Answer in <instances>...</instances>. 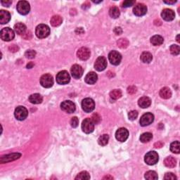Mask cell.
<instances>
[{
  "mask_svg": "<svg viewBox=\"0 0 180 180\" xmlns=\"http://www.w3.org/2000/svg\"><path fill=\"white\" fill-rule=\"evenodd\" d=\"M35 34L38 38H46L50 34V28L48 25L45 24H40L37 26Z\"/></svg>",
  "mask_w": 180,
  "mask_h": 180,
  "instance_id": "1",
  "label": "cell"
},
{
  "mask_svg": "<svg viewBox=\"0 0 180 180\" xmlns=\"http://www.w3.org/2000/svg\"><path fill=\"white\" fill-rule=\"evenodd\" d=\"M0 37H1L2 40L6 41V42H9V41L12 40L14 38V31L12 29H11L10 28H3L1 30V32H0Z\"/></svg>",
  "mask_w": 180,
  "mask_h": 180,
  "instance_id": "2",
  "label": "cell"
},
{
  "mask_svg": "<svg viewBox=\"0 0 180 180\" xmlns=\"http://www.w3.org/2000/svg\"><path fill=\"white\" fill-rule=\"evenodd\" d=\"M159 160V156L155 151H150L147 153L144 157V160L149 165H153L157 163Z\"/></svg>",
  "mask_w": 180,
  "mask_h": 180,
  "instance_id": "3",
  "label": "cell"
},
{
  "mask_svg": "<svg viewBox=\"0 0 180 180\" xmlns=\"http://www.w3.org/2000/svg\"><path fill=\"white\" fill-rule=\"evenodd\" d=\"M70 80V76L66 70L60 71L56 75V82L59 84H66Z\"/></svg>",
  "mask_w": 180,
  "mask_h": 180,
  "instance_id": "4",
  "label": "cell"
},
{
  "mask_svg": "<svg viewBox=\"0 0 180 180\" xmlns=\"http://www.w3.org/2000/svg\"><path fill=\"white\" fill-rule=\"evenodd\" d=\"M28 111L27 108L24 106H19L15 109L14 116L18 120H24L25 119L28 117Z\"/></svg>",
  "mask_w": 180,
  "mask_h": 180,
  "instance_id": "5",
  "label": "cell"
},
{
  "mask_svg": "<svg viewBox=\"0 0 180 180\" xmlns=\"http://www.w3.org/2000/svg\"><path fill=\"white\" fill-rule=\"evenodd\" d=\"M82 129L86 134H90L94 131V123L92 122V119L86 118L82 121Z\"/></svg>",
  "mask_w": 180,
  "mask_h": 180,
  "instance_id": "6",
  "label": "cell"
},
{
  "mask_svg": "<svg viewBox=\"0 0 180 180\" xmlns=\"http://www.w3.org/2000/svg\"><path fill=\"white\" fill-rule=\"evenodd\" d=\"M95 103L92 99L86 98L82 101V110L86 113H90L94 110Z\"/></svg>",
  "mask_w": 180,
  "mask_h": 180,
  "instance_id": "7",
  "label": "cell"
},
{
  "mask_svg": "<svg viewBox=\"0 0 180 180\" xmlns=\"http://www.w3.org/2000/svg\"><path fill=\"white\" fill-rule=\"evenodd\" d=\"M16 9L20 14L27 15L30 10V4L26 1H19L17 4Z\"/></svg>",
  "mask_w": 180,
  "mask_h": 180,
  "instance_id": "8",
  "label": "cell"
},
{
  "mask_svg": "<svg viewBox=\"0 0 180 180\" xmlns=\"http://www.w3.org/2000/svg\"><path fill=\"white\" fill-rule=\"evenodd\" d=\"M108 59L110 64L114 66H118L120 64L122 60V56L117 51H112L108 54Z\"/></svg>",
  "mask_w": 180,
  "mask_h": 180,
  "instance_id": "9",
  "label": "cell"
},
{
  "mask_svg": "<svg viewBox=\"0 0 180 180\" xmlns=\"http://www.w3.org/2000/svg\"><path fill=\"white\" fill-rule=\"evenodd\" d=\"M40 84L44 88L51 87L54 84L53 77L49 74L43 75L40 78Z\"/></svg>",
  "mask_w": 180,
  "mask_h": 180,
  "instance_id": "10",
  "label": "cell"
},
{
  "mask_svg": "<svg viewBox=\"0 0 180 180\" xmlns=\"http://www.w3.org/2000/svg\"><path fill=\"white\" fill-rule=\"evenodd\" d=\"M153 120H154V116L151 113H146L141 117L139 122L142 126L145 127L151 124Z\"/></svg>",
  "mask_w": 180,
  "mask_h": 180,
  "instance_id": "11",
  "label": "cell"
},
{
  "mask_svg": "<svg viewBox=\"0 0 180 180\" xmlns=\"http://www.w3.org/2000/svg\"><path fill=\"white\" fill-rule=\"evenodd\" d=\"M107 66V60L103 56H99L94 63V68L97 71H103Z\"/></svg>",
  "mask_w": 180,
  "mask_h": 180,
  "instance_id": "12",
  "label": "cell"
},
{
  "mask_svg": "<svg viewBox=\"0 0 180 180\" xmlns=\"http://www.w3.org/2000/svg\"><path fill=\"white\" fill-rule=\"evenodd\" d=\"M129 136V132L126 128L122 127L117 130L116 132V138L117 140L121 142H124L127 139Z\"/></svg>",
  "mask_w": 180,
  "mask_h": 180,
  "instance_id": "13",
  "label": "cell"
},
{
  "mask_svg": "<svg viewBox=\"0 0 180 180\" xmlns=\"http://www.w3.org/2000/svg\"><path fill=\"white\" fill-rule=\"evenodd\" d=\"M61 108L64 111L68 113H72L75 110V103L71 101H64L61 104Z\"/></svg>",
  "mask_w": 180,
  "mask_h": 180,
  "instance_id": "14",
  "label": "cell"
},
{
  "mask_svg": "<svg viewBox=\"0 0 180 180\" xmlns=\"http://www.w3.org/2000/svg\"><path fill=\"white\" fill-rule=\"evenodd\" d=\"M147 12V7L144 4H137L133 8V13L137 16H144Z\"/></svg>",
  "mask_w": 180,
  "mask_h": 180,
  "instance_id": "15",
  "label": "cell"
},
{
  "mask_svg": "<svg viewBox=\"0 0 180 180\" xmlns=\"http://www.w3.org/2000/svg\"><path fill=\"white\" fill-rule=\"evenodd\" d=\"M70 73L73 77L76 78V79H79L83 75V69L79 65L75 64L71 67Z\"/></svg>",
  "mask_w": 180,
  "mask_h": 180,
  "instance_id": "16",
  "label": "cell"
},
{
  "mask_svg": "<svg viewBox=\"0 0 180 180\" xmlns=\"http://www.w3.org/2000/svg\"><path fill=\"white\" fill-rule=\"evenodd\" d=\"M77 57L82 61L87 60L90 56V50L87 47H81L77 52Z\"/></svg>",
  "mask_w": 180,
  "mask_h": 180,
  "instance_id": "17",
  "label": "cell"
},
{
  "mask_svg": "<svg viewBox=\"0 0 180 180\" xmlns=\"http://www.w3.org/2000/svg\"><path fill=\"white\" fill-rule=\"evenodd\" d=\"M162 18L166 21H171L174 20L175 17V14L172 9L170 8H165L164 10H162L161 13Z\"/></svg>",
  "mask_w": 180,
  "mask_h": 180,
  "instance_id": "18",
  "label": "cell"
},
{
  "mask_svg": "<svg viewBox=\"0 0 180 180\" xmlns=\"http://www.w3.org/2000/svg\"><path fill=\"white\" fill-rule=\"evenodd\" d=\"M21 156V154L19 153H11V154L6 155L4 156H2L1 158L0 162H1V163L2 164L6 163V162H11V161H13V160L18 159Z\"/></svg>",
  "mask_w": 180,
  "mask_h": 180,
  "instance_id": "19",
  "label": "cell"
},
{
  "mask_svg": "<svg viewBox=\"0 0 180 180\" xmlns=\"http://www.w3.org/2000/svg\"><path fill=\"white\" fill-rule=\"evenodd\" d=\"M11 20V15L7 11L1 10L0 11V23L1 24H6L9 22Z\"/></svg>",
  "mask_w": 180,
  "mask_h": 180,
  "instance_id": "20",
  "label": "cell"
},
{
  "mask_svg": "<svg viewBox=\"0 0 180 180\" xmlns=\"http://www.w3.org/2000/svg\"><path fill=\"white\" fill-rule=\"evenodd\" d=\"M97 79H98V76H97L96 73L94 72H90L87 73V75L85 76L84 81H85L86 83L89 84H93L96 83Z\"/></svg>",
  "mask_w": 180,
  "mask_h": 180,
  "instance_id": "21",
  "label": "cell"
},
{
  "mask_svg": "<svg viewBox=\"0 0 180 180\" xmlns=\"http://www.w3.org/2000/svg\"><path fill=\"white\" fill-rule=\"evenodd\" d=\"M139 106L142 108H149L151 104V100L150 98L147 97H143L142 98L139 99L138 101Z\"/></svg>",
  "mask_w": 180,
  "mask_h": 180,
  "instance_id": "22",
  "label": "cell"
},
{
  "mask_svg": "<svg viewBox=\"0 0 180 180\" xmlns=\"http://www.w3.org/2000/svg\"><path fill=\"white\" fill-rule=\"evenodd\" d=\"M29 101L33 104H39L42 102L43 98L40 94H33L29 97Z\"/></svg>",
  "mask_w": 180,
  "mask_h": 180,
  "instance_id": "23",
  "label": "cell"
},
{
  "mask_svg": "<svg viewBox=\"0 0 180 180\" xmlns=\"http://www.w3.org/2000/svg\"><path fill=\"white\" fill-rule=\"evenodd\" d=\"M159 94L162 99H168L172 96V92L168 87H163L160 90Z\"/></svg>",
  "mask_w": 180,
  "mask_h": 180,
  "instance_id": "24",
  "label": "cell"
},
{
  "mask_svg": "<svg viewBox=\"0 0 180 180\" xmlns=\"http://www.w3.org/2000/svg\"><path fill=\"white\" fill-rule=\"evenodd\" d=\"M177 160L172 156L167 157L164 160V165L168 168H175L176 166Z\"/></svg>",
  "mask_w": 180,
  "mask_h": 180,
  "instance_id": "25",
  "label": "cell"
},
{
  "mask_svg": "<svg viewBox=\"0 0 180 180\" xmlns=\"http://www.w3.org/2000/svg\"><path fill=\"white\" fill-rule=\"evenodd\" d=\"M140 59L144 64H149L153 59V56L149 52L145 51L142 54V55L140 56Z\"/></svg>",
  "mask_w": 180,
  "mask_h": 180,
  "instance_id": "26",
  "label": "cell"
},
{
  "mask_svg": "<svg viewBox=\"0 0 180 180\" xmlns=\"http://www.w3.org/2000/svg\"><path fill=\"white\" fill-rule=\"evenodd\" d=\"M14 31L18 34H23L26 31V26L22 23H18L14 25Z\"/></svg>",
  "mask_w": 180,
  "mask_h": 180,
  "instance_id": "27",
  "label": "cell"
},
{
  "mask_svg": "<svg viewBox=\"0 0 180 180\" xmlns=\"http://www.w3.org/2000/svg\"><path fill=\"white\" fill-rule=\"evenodd\" d=\"M164 39L160 35H154L151 38V43L154 46H159L163 43Z\"/></svg>",
  "mask_w": 180,
  "mask_h": 180,
  "instance_id": "28",
  "label": "cell"
},
{
  "mask_svg": "<svg viewBox=\"0 0 180 180\" xmlns=\"http://www.w3.org/2000/svg\"><path fill=\"white\" fill-rule=\"evenodd\" d=\"M62 21H63V19L61 17L58 16V15H56V16H54L51 18L50 23L53 27H58V26H59L61 24Z\"/></svg>",
  "mask_w": 180,
  "mask_h": 180,
  "instance_id": "29",
  "label": "cell"
},
{
  "mask_svg": "<svg viewBox=\"0 0 180 180\" xmlns=\"http://www.w3.org/2000/svg\"><path fill=\"white\" fill-rule=\"evenodd\" d=\"M153 134L150 132H145L143 133L140 136V141L142 143H147L152 139Z\"/></svg>",
  "mask_w": 180,
  "mask_h": 180,
  "instance_id": "30",
  "label": "cell"
},
{
  "mask_svg": "<svg viewBox=\"0 0 180 180\" xmlns=\"http://www.w3.org/2000/svg\"><path fill=\"white\" fill-rule=\"evenodd\" d=\"M120 10L118 9V7L116 6H113L110 8L109 10V15L110 17L113 18H118L119 16H120Z\"/></svg>",
  "mask_w": 180,
  "mask_h": 180,
  "instance_id": "31",
  "label": "cell"
},
{
  "mask_svg": "<svg viewBox=\"0 0 180 180\" xmlns=\"http://www.w3.org/2000/svg\"><path fill=\"white\" fill-rule=\"evenodd\" d=\"M170 151H172V153H177L178 154L180 152V144L178 141H176V142H172V144H170Z\"/></svg>",
  "mask_w": 180,
  "mask_h": 180,
  "instance_id": "32",
  "label": "cell"
},
{
  "mask_svg": "<svg viewBox=\"0 0 180 180\" xmlns=\"http://www.w3.org/2000/svg\"><path fill=\"white\" fill-rule=\"evenodd\" d=\"M110 98L117 100L122 97V92L120 90H114L110 92Z\"/></svg>",
  "mask_w": 180,
  "mask_h": 180,
  "instance_id": "33",
  "label": "cell"
},
{
  "mask_svg": "<svg viewBox=\"0 0 180 180\" xmlns=\"http://www.w3.org/2000/svg\"><path fill=\"white\" fill-rule=\"evenodd\" d=\"M145 178L149 180H156L158 179V177L157 173L155 171H148L145 174Z\"/></svg>",
  "mask_w": 180,
  "mask_h": 180,
  "instance_id": "34",
  "label": "cell"
},
{
  "mask_svg": "<svg viewBox=\"0 0 180 180\" xmlns=\"http://www.w3.org/2000/svg\"><path fill=\"white\" fill-rule=\"evenodd\" d=\"M108 140H109V136L108 134H103L99 138L98 143L101 146H106L108 143Z\"/></svg>",
  "mask_w": 180,
  "mask_h": 180,
  "instance_id": "35",
  "label": "cell"
},
{
  "mask_svg": "<svg viewBox=\"0 0 180 180\" xmlns=\"http://www.w3.org/2000/svg\"><path fill=\"white\" fill-rule=\"evenodd\" d=\"M117 45L121 49H125L128 47L129 41L127 40V39L121 38L120 40H118V42H117Z\"/></svg>",
  "mask_w": 180,
  "mask_h": 180,
  "instance_id": "36",
  "label": "cell"
},
{
  "mask_svg": "<svg viewBox=\"0 0 180 180\" xmlns=\"http://www.w3.org/2000/svg\"><path fill=\"white\" fill-rule=\"evenodd\" d=\"M90 179V175L86 171H82L80 173H79L77 175V177H75V179L78 180V179H81V180H84V179Z\"/></svg>",
  "mask_w": 180,
  "mask_h": 180,
  "instance_id": "37",
  "label": "cell"
},
{
  "mask_svg": "<svg viewBox=\"0 0 180 180\" xmlns=\"http://www.w3.org/2000/svg\"><path fill=\"white\" fill-rule=\"evenodd\" d=\"M170 51L171 52V54L174 56H177L179 54L180 52V48L178 45L176 44H172V46L170 47Z\"/></svg>",
  "mask_w": 180,
  "mask_h": 180,
  "instance_id": "38",
  "label": "cell"
},
{
  "mask_svg": "<svg viewBox=\"0 0 180 180\" xmlns=\"http://www.w3.org/2000/svg\"><path fill=\"white\" fill-rule=\"evenodd\" d=\"M25 56L26 58H30V59H32V58H34L36 56V52L34 50H28L25 53Z\"/></svg>",
  "mask_w": 180,
  "mask_h": 180,
  "instance_id": "39",
  "label": "cell"
},
{
  "mask_svg": "<svg viewBox=\"0 0 180 180\" xmlns=\"http://www.w3.org/2000/svg\"><path fill=\"white\" fill-rule=\"evenodd\" d=\"M138 117V112L136 110H132L128 113V118L130 120H136Z\"/></svg>",
  "mask_w": 180,
  "mask_h": 180,
  "instance_id": "40",
  "label": "cell"
},
{
  "mask_svg": "<svg viewBox=\"0 0 180 180\" xmlns=\"http://www.w3.org/2000/svg\"><path fill=\"white\" fill-rule=\"evenodd\" d=\"M92 120L94 124H98L101 121V117L98 113H94L92 116Z\"/></svg>",
  "mask_w": 180,
  "mask_h": 180,
  "instance_id": "41",
  "label": "cell"
},
{
  "mask_svg": "<svg viewBox=\"0 0 180 180\" xmlns=\"http://www.w3.org/2000/svg\"><path fill=\"white\" fill-rule=\"evenodd\" d=\"M78 124H79V120L77 117H73V118H71L70 120V125L71 127H73V128H75L78 126Z\"/></svg>",
  "mask_w": 180,
  "mask_h": 180,
  "instance_id": "42",
  "label": "cell"
},
{
  "mask_svg": "<svg viewBox=\"0 0 180 180\" xmlns=\"http://www.w3.org/2000/svg\"><path fill=\"white\" fill-rule=\"evenodd\" d=\"M164 179L165 180H175L177 179V177L172 172H168L165 175Z\"/></svg>",
  "mask_w": 180,
  "mask_h": 180,
  "instance_id": "43",
  "label": "cell"
},
{
  "mask_svg": "<svg viewBox=\"0 0 180 180\" xmlns=\"http://www.w3.org/2000/svg\"><path fill=\"white\" fill-rule=\"evenodd\" d=\"M134 4H135V1L134 0H127V1L123 2V6L125 8L130 7V6H133Z\"/></svg>",
  "mask_w": 180,
  "mask_h": 180,
  "instance_id": "44",
  "label": "cell"
},
{
  "mask_svg": "<svg viewBox=\"0 0 180 180\" xmlns=\"http://www.w3.org/2000/svg\"><path fill=\"white\" fill-rule=\"evenodd\" d=\"M136 92V87L135 86H130L127 88V92L129 93V94H133Z\"/></svg>",
  "mask_w": 180,
  "mask_h": 180,
  "instance_id": "45",
  "label": "cell"
},
{
  "mask_svg": "<svg viewBox=\"0 0 180 180\" xmlns=\"http://www.w3.org/2000/svg\"><path fill=\"white\" fill-rule=\"evenodd\" d=\"M8 49H9V51H12V52H16V51H18L19 48H18V46H16V44H13V45H11V47H8Z\"/></svg>",
  "mask_w": 180,
  "mask_h": 180,
  "instance_id": "46",
  "label": "cell"
},
{
  "mask_svg": "<svg viewBox=\"0 0 180 180\" xmlns=\"http://www.w3.org/2000/svg\"><path fill=\"white\" fill-rule=\"evenodd\" d=\"M1 3L4 6H7V7H8V6H9L11 4H12V2L10 1V0H6V1H4V0H2Z\"/></svg>",
  "mask_w": 180,
  "mask_h": 180,
  "instance_id": "47",
  "label": "cell"
},
{
  "mask_svg": "<svg viewBox=\"0 0 180 180\" xmlns=\"http://www.w3.org/2000/svg\"><path fill=\"white\" fill-rule=\"evenodd\" d=\"M23 38L25 39V40H29V39L31 38L32 34H31V32H30V31H27V32H25V33L23 34Z\"/></svg>",
  "mask_w": 180,
  "mask_h": 180,
  "instance_id": "48",
  "label": "cell"
},
{
  "mask_svg": "<svg viewBox=\"0 0 180 180\" xmlns=\"http://www.w3.org/2000/svg\"><path fill=\"white\" fill-rule=\"evenodd\" d=\"M114 32L116 34H122V32H123L122 28H121L120 27H116L114 29Z\"/></svg>",
  "mask_w": 180,
  "mask_h": 180,
  "instance_id": "49",
  "label": "cell"
},
{
  "mask_svg": "<svg viewBox=\"0 0 180 180\" xmlns=\"http://www.w3.org/2000/svg\"><path fill=\"white\" fill-rule=\"evenodd\" d=\"M162 146H163V143H162L161 142H158L154 144V146L155 148H160V147H162Z\"/></svg>",
  "mask_w": 180,
  "mask_h": 180,
  "instance_id": "50",
  "label": "cell"
},
{
  "mask_svg": "<svg viewBox=\"0 0 180 180\" xmlns=\"http://www.w3.org/2000/svg\"><path fill=\"white\" fill-rule=\"evenodd\" d=\"M164 2H165V3L168 4H174L176 3L177 1H172V2H170V1H169V2H165V1Z\"/></svg>",
  "mask_w": 180,
  "mask_h": 180,
  "instance_id": "51",
  "label": "cell"
},
{
  "mask_svg": "<svg viewBox=\"0 0 180 180\" xmlns=\"http://www.w3.org/2000/svg\"><path fill=\"white\" fill-rule=\"evenodd\" d=\"M33 66V64L32 63H30L29 64L27 65V68H32Z\"/></svg>",
  "mask_w": 180,
  "mask_h": 180,
  "instance_id": "52",
  "label": "cell"
},
{
  "mask_svg": "<svg viewBox=\"0 0 180 180\" xmlns=\"http://www.w3.org/2000/svg\"><path fill=\"white\" fill-rule=\"evenodd\" d=\"M103 179H113V177H110V176H109V175H108V176H106V177H103Z\"/></svg>",
  "mask_w": 180,
  "mask_h": 180,
  "instance_id": "53",
  "label": "cell"
},
{
  "mask_svg": "<svg viewBox=\"0 0 180 180\" xmlns=\"http://www.w3.org/2000/svg\"><path fill=\"white\" fill-rule=\"evenodd\" d=\"M179 34H178V35H177V42H179Z\"/></svg>",
  "mask_w": 180,
  "mask_h": 180,
  "instance_id": "54",
  "label": "cell"
}]
</instances>
